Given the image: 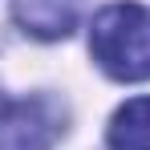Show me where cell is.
Returning <instances> with one entry per match:
<instances>
[{
    "label": "cell",
    "mask_w": 150,
    "mask_h": 150,
    "mask_svg": "<svg viewBox=\"0 0 150 150\" xmlns=\"http://www.w3.org/2000/svg\"><path fill=\"white\" fill-rule=\"evenodd\" d=\"M93 61L118 81L150 77V8L142 4H110L93 16L89 28Z\"/></svg>",
    "instance_id": "6da1fadb"
},
{
    "label": "cell",
    "mask_w": 150,
    "mask_h": 150,
    "mask_svg": "<svg viewBox=\"0 0 150 150\" xmlns=\"http://www.w3.org/2000/svg\"><path fill=\"white\" fill-rule=\"evenodd\" d=\"M61 134V110L49 98L16 101L0 118V150H49Z\"/></svg>",
    "instance_id": "7a4b0ae2"
},
{
    "label": "cell",
    "mask_w": 150,
    "mask_h": 150,
    "mask_svg": "<svg viewBox=\"0 0 150 150\" xmlns=\"http://www.w3.org/2000/svg\"><path fill=\"white\" fill-rule=\"evenodd\" d=\"M12 12L25 33L41 37V41H57V37L73 33L81 0H12Z\"/></svg>",
    "instance_id": "3957f363"
},
{
    "label": "cell",
    "mask_w": 150,
    "mask_h": 150,
    "mask_svg": "<svg viewBox=\"0 0 150 150\" xmlns=\"http://www.w3.org/2000/svg\"><path fill=\"white\" fill-rule=\"evenodd\" d=\"M110 150H150V98H134L114 114Z\"/></svg>",
    "instance_id": "277c9868"
},
{
    "label": "cell",
    "mask_w": 150,
    "mask_h": 150,
    "mask_svg": "<svg viewBox=\"0 0 150 150\" xmlns=\"http://www.w3.org/2000/svg\"><path fill=\"white\" fill-rule=\"evenodd\" d=\"M4 110H8V105H4V98H0V118H4Z\"/></svg>",
    "instance_id": "5b68a950"
}]
</instances>
